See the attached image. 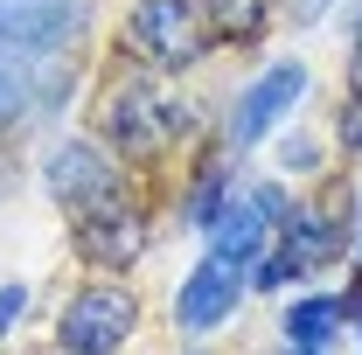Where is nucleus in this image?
Segmentation results:
<instances>
[{
    "instance_id": "f257e3e1",
    "label": "nucleus",
    "mask_w": 362,
    "mask_h": 355,
    "mask_svg": "<svg viewBox=\"0 0 362 355\" xmlns=\"http://www.w3.org/2000/svg\"><path fill=\"white\" fill-rule=\"evenodd\" d=\"M98 119H105V133L119 139V146L153 153V146H168L175 133H188V119H195V112H188L160 77H119V84L105 91Z\"/></svg>"
},
{
    "instance_id": "f03ea898",
    "label": "nucleus",
    "mask_w": 362,
    "mask_h": 355,
    "mask_svg": "<svg viewBox=\"0 0 362 355\" xmlns=\"http://www.w3.org/2000/svg\"><path fill=\"white\" fill-rule=\"evenodd\" d=\"M126 334H133V293H119V286H90L63 313V349H77V355H105Z\"/></svg>"
},
{
    "instance_id": "7ed1b4c3",
    "label": "nucleus",
    "mask_w": 362,
    "mask_h": 355,
    "mask_svg": "<svg viewBox=\"0 0 362 355\" xmlns=\"http://www.w3.org/2000/svg\"><path fill=\"white\" fill-rule=\"evenodd\" d=\"M84 28L77 0H0V49L14 56H42V49L70 42Z\"/></svg>"
},
{
    "instance_id": "20e7f679",
    "label": "nucleus",
    "mask_w": 362,
    "mask_h": 355,
    "mask_svg": "<svg viewBox=\"0 0 362 355\" xmlns=\"http://www.w3.org/2000/svg\"><path fill=\"white\" fill-rule=\"evenodd\" d=\"M49 195L63 202V209H105V202H119V168L98 153V146H56L49 153Z\"/></svg>"
},
{
    "instance_id": "39448f33",
    "label": "nucleus",
    "mask_w": 362,
    "mask_h": 355,
    "mask_svg": "<svg viewBox=\"0 0 362 355\" xmlns=\"http://www.w3.org/2000/svg\"><path fill=\"white\" fill-rule=\"evenodd\" d=\"M126 49H139L146 63H188L202 49L188 0H139L133 21H126Z\"/></svg>"
},
{
    "instance_id": "423d86ee",
    "label": "nucleus",
    "mask_w": 362,
    "mask_h": 355,
    "mask_svg": "<svg viewBox=\"0 0 362 355\" xmlns=\"http://www.w3.org/2000/svg\"><path fill=\"white\" fill-rule=\"evenodd\" d=\"M237 300H244V265H230V258H202V265L181 279L175 293V320L188 327V334H202V327H216L223 313H237Z\"/></svg>"
},
{
    "instance_id": "0eeeda50",
    "label": "nucleus",
    "mask_w": 362,
    "mask_h": 355,
    "mask_svg": "<svg viewBox=\"0 0 362 355\" xmlns=\"http://www.w3.org/2000/svg\"><path fill=\"white\" fill-rule=\"evenodd\" d=\"M300 91H307V70L300 63H272L258 84L237 98V119H230V139L237 146H251V139H265L279 126V112H293L300 105Z\"/></svg>"
},
{
    "instance_id": "6e6552de",
    "label": "nucleus",
    "mask_w": 362,
    "mask_h": 355,
    "mask_svg": "<svg viewBox=\"0 0 362 355\" xmlns=\"http://www.w3.org/2000/svg\"><path fill=\"white\" fill-rule=\"evenodd\" d=\"M139 244H146V223L126 202H105V209H84L77 216V251H84L90 265H133Z\"/></svg>"
},
{
    "instance_id": "1a4fd4ad",
    "label": "nucleus",
    "mask_w": 362,
    "mask_h": 355,
    "mask_svg": "<svg viewBox=\"0 0 362 355\" xmlns=\"http://www.w3.org/2000/svg\"><path fill=\"white\" fill-rule=\"evenodd\" d=\"M279 188H251L237 209H230L223 223H216V258H230V265H244L251 251H258V237H265V223H279Z\"/></svg>"
},
{
    "instance_id": "9d476101",
    "label": "nucleus",
    "mask_w": 362,
    "mask_h": 355,
    "mask_svg": "<svg viewBox=\"0 0 362 355\" xmlns=\"http://www.w3.org/2000/svg\"><path fill=\"white\" fill-rule=\"evenodd\" d=\"M334 327H341V300H300L286 313V342H300V349H320Z\"/></svg>"
},
{
    "instance_id": "9b49d317",
    "label": "nucleus",
    "mask_w": 362,
    "mask_h": 355,
    "mask_svg": "<svg viewBox=\"0 0 362 355\" xmlns=\"http://www.w3.org/2000/svg\"><path fill=\"white\" fill-rule=\"evenodd\" d=\"M265 14H272V0H209V21H216L223 42H251L265 28Z\"/></svg>"
},
{
    "instance_id": "f8f14e48",
    "label": "nucleus",
    "mask_w": 362,
    "mask_h": 355,
    "mask_svg": "<svg viewBox=\"0 0 362 355\" xmlns=\"http://www.w3.org/2000/svg\"><path fill=\"white\" fill-rule=\"evenodd\" d=\"M28 112V70L21 63H0V126H14Z\"/></svg>"
},
{
    "instance_id": "ddd939ff",
    "label": "nucleus",
    "mask_w": 362,
    "mask_h": 355,
    "mask_svg": "<svg viewBox=\"0 0 362 355\" xmlns=\"http://www.w3.org/2000/svg\"><path fill=\"white\" fill-rule=\"evenodd\" d=\"M341 146H349V153H362V98H349V105H341Z\"/></svg>"
},
{
    "instance_id": "4468645a",
    "label": "nucleus",
    "mask_w": 362,
    "mask_h": 355,
    "mask_svg": "<svg viewBox=\"0 0 362 355\" xmlns=\"http://www.w3.org/2000/svg\"><path fill=\"white\" fill-rule=\"evenodd\" d=\"M21 307H28V293H21V286H7V293H0V334L21 320Z\"/></svg>"
},
{
    "instance_id": "2eb2a0df",
    "label": "nucleus",
    "mask_w": 362,
    "mask_h": 355,
    "mask_svg": "<svg viewBox=\"0 0 362 355\" xmlns=\"http://www.w3.org/2000/svg\"><path fill=\"white\" fill-rule=\"evenodd\" d=\"M293 14H300V21H320V14H327V0H293Z\"/></svg>"
},
{
    "instance_id": "dca6fc26",
    "label": "nucleus",
    "mask_w": 362,
    "mask_h": 355,
    "mask_svg": "<svg viewBox=\"0 0 362 355\" xmlns=\"http://www.w3.org/2000/svg\"><path fill=\"white\" fill-rule=\"evenodd\" d=\"M349 84H356V98H362V35H356V56H349Z\"/></svg>"
}]
</instances>
